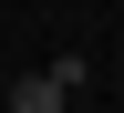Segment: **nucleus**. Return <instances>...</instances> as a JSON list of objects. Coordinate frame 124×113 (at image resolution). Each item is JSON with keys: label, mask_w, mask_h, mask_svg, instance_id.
<instances>
[{"label": "nucleus", "mask_w": 124, "mask_h": 113, "mask_svg": "<svg viewBox=\"0 0 124 113\" xmlns=\"http://www.w3.org/2000/svg\"><path fill=\"white\" fill-rule=\"evenodd\" d=\"M72 82H83V62L62 52V62H41V72L10 82V113H62V103H72Z\"/></svg>", "instance_id": "nucleus-1"}]
</instances>
